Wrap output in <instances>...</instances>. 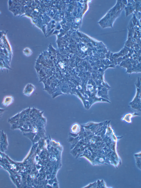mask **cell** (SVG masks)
<instances>
[{"mask_svg": "<svg viewBox=\"0 0 141 188\" xmlns=\"http://www.w3.org/2000/svg\"><path fill=\"white\" fill-rule=\"evenodd\" d=\"M14 101V98L12 96H7L5 97L3 104L6 106L10 105Z\"/></svg>", "mask_w": 141, "mask_h": 188, "instance_id": "obj_1", "label": "cell"}]
</instances>
